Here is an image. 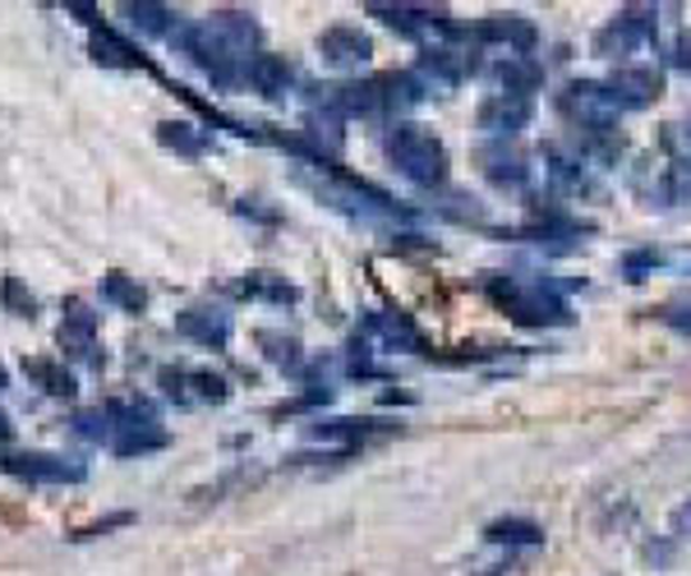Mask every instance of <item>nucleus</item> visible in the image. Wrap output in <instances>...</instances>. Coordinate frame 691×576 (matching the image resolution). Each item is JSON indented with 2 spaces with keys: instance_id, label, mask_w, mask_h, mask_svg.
Wrapping results in <instances>:
<instances>
[{
  "instance_id": "dca6fc26",
  "label": "nucleus",
  "mask_w": 691,
  "mask_h": 576,
  "mask_svg": "<svg viewBox=\"0 0 691 576\" xmlns=\"http://www.w3.org/2000/svg\"><path fill=\"white\" fill-rule=\"evenodd\" d=\"M475 38H480V42H508L512 55H530V51H535V42H540L535 23H530L525 14H489V19L475 28Z\"/></svg>"
},
{
  "instance_id": "4468645a",
  "label": "nucleus",
  "mask_w": 691,
  "mask_h": 576,
  "mask_svg": "<svg viewBox=\"0 0 691 576\" xmlns=\"http://www.w3.org/2000/svg\"><path fill=\"white\" fill-rule=\"evenodd\" d=\"M244 83L254 88V93H263V98H287L291 88H296V65H291L287 55L259 51V55H249V65H244Z\"/></svg>"
},
{
  "instance_id": "c756f323",
  "label": "nucleus",
  "mask_w": 691,
  "mask_h": 576,
  "mask_svg": "<svg viewBox=\"0 0 691 576\" xmlns=\"http://www.w3.org/2000/svg\"><path fill=\"white\" fill-rule=\"evenodd\" d=\"M120 526H134V512H111V517H102V522L79 526L70 539H74V544H83V539H98V535H107V530H120Z\"/></svg>"
},
{
  "instance_id": "f03ea898",
  "label": "nucleus",
  "mask_w": 691,
  "mask_h": 576,
  "mask_svg": "<svg viewBox=\"0 0 691 576\" xmlns=\"http://www.w3.org/2000/svg\"><path fill=\"white\" fill-rule=\"evenodd\" d=\"M388 158H392V166H397L405 180H411V185H420V190L448 185V148H443V139H438L433 130H424V125H411V120L392 125V134H388Z\"/></svg>"
},
{
  "instance_id": "5701e85b",
  "label": "nucleus",
  "mask_w": 691,
  "mask_h": 576,
  "mask_svg": "<svg viewBox=\"0 0 691 576\" xmlns=\"http://www.w3.org/2000/svg\"><path fill=\"white\" fill-rule=\"evenodd\" d=\"M120 14L134 28H143V33H152V38H176L180 33V14L167 10V6H152V0H130Z\"/></svg>"
},
{
  "instance_id": "a211bd4d",
  "label": "nucleus",
  "mask_w": 691,
  "mask_h": 576,
  "mask_svg": "<svg viewBox=\"0 0 691 576\" xmlns=\"http://www.w3.org/2000/svg\"><path fill=\"white\" fill-rule=\"evenodd\" d=\"M364 332H369V337H383L388 346H405V351L429 355L424 332H420L411 319H405V314H369V319H364Z\"/></svg>"
},
{
  "instance_id": "393cba45",
  "label": "nucleus",
  "mask_w": 691,
  "mask_h": 576,
  "mask_svg": "<svg viewBox=\"0 0 691 576\" xmlns=\"http://www.w3.org/2000/svg\"><path fill=\"white\" fill-rule=\"evenodd\" d=\"M489 544H508V549H525V544H544V526L525 522V517H498L484 526Z\"/></svg>"
},
{
  "instance_id": "bb28decb",
  "label": "nucleus",
  "mask_w": 691,
  "mask_h": 576,
  "mask_svg": "<svg viewBox=\"0 0 691 576\" xmlns=\"http://www.w3.org/2000/svg\"><path fill=\"white\" fill-rule=\"evenodd\" d=\"M254 342L263 346V355L272 360V365H277V370H291V374H296V370L304 365V351H300V342H296V337H287V332H272V327H259V332H254Z\"/></svg>"
},
{
  "instance_id": "c85d7f7f",
  "label": "nucleus",
  "mask_w": 691,
  "mask_h": 576,
  "mask_svg": "<svg viewBox=\"0 0 691 576\" xmlns=\"http://www.w3.org/2000/svg\"><path fill=\"white\" fill-rule=\"evenodd\" d=\"M74 434L79 438H88V443H107L111 447V415H107V406H92V411H79L74 415Z\"/></svg>"
},
{
  "instance_id": "6e6552de",
  "label": "nucleus",
  "mask_w": 691,
  "mask_h": 576,
  "mask_svg": "<svg viewBox=\"0 0 691 576\" xmlns=\"http://www.w3.org/2000/svg\"><path fill=\"white\" fill-rule=\"evenodd\" d=\"M56 342L70 360L102 365V355H98V314H92L83 300H66V319H60V327H56Z\"/></svg>"
},
{
  "instance_id": "cd10ccee",
  "label": "nucleus",
  "mask_w": 691,
  "mask_h": 576,
  "mask_svg": "<svg viewBox=\"0 0 691 576\" xmlns=\"http://www.w3.org/2000/svg\"><path fill=\"white\" fill-rule=\"evenodd\" d=\"M0 305H6L14 319H28V323L38 319V295L28 291L19 277H6V282H0Z\"/></svg>"
},
{
  "instance_id": "412c9836",
  "label": "nucleus",
  "mask_w": 691,
  "mask_h": 576,
  "mask_svg": "<svg viewBox=\"0 0 691 576\" xmlns=\"http://www.w3.org/2000/svg\"><path fill=\"white\" fill-rule=\"evenodd\" d=\"M92 55H98L102 65H120V70H152V60L143 51H134L124 38H116L111 28H92Z\"/></svg>"
},
{
  "instance_id": "39448f33",
  "label": "nucleus",
  "mask_w": 691,
  "mask_h": 576,
  "mask_svg": "<svg viewBox=\"0 0 691 576\" xmlns=\"http://www.w3.org/2000/svg\"><path fill=\"white\" fill-rule=\"evenodd\" d=\"M0 471L28 479V484H83L88 471L70 457H56V452H6L0 457Z\"/></svg>"
},
{
  "instance_id": "b1692460",
  "label": "nucleus",
  "mask_w": 691,
  "mask_h": 576,
  "mask_svg": "<svg viewBox=\"0 0 691 576\" xmlns=\"http://www.w3.org/2000/svg\"><path fill=\"white\" fill-rule=\"evenodd\" d=\"M23 374L33 378L47 397H74V374L60 365V360H47V355H33V360H23Z\"/></svg>"
},
{
  "instance_id": "20e7f679",
  "label": "nucleus",
  "mask_w": 691,
  "mask_h": 576,
  "mask_svg": "<svg viewBox=\"0 0 691 576\" xmlns=\"http://www.w3.org/2000/svg\"><path fill=\"white\" fill-rule=\"evenodd\" d=\"M157 383L176 406H222L231 397V383L212 370H157Z\"/></svg>"
},
{
  "instance_id": "9d476101",
  "label": "nucleus",
  "mask_w": 691,
  "mask_h": 576,
  "mask_svg": "<svg viewBox=\"0 0 691 576\" xmlns=\"http://www.w3.org/2000/svg\"><path fill=\"white\" fill-rule=\"evenodd\" d=\"M530 115H535V102L530 98H512V93H493L480 102L475 111V125L489 134V139H512L530 125Z\"/></svg>"
},
{
  "instance_id": "ddd939ff",
  "label": "nucleus",
  "mask_w": 691,
  "mask_h": 576,
  "mask_svg": "<svg viewBox=\"0 0 691 576\" xmlns=\"http://www.w3.org/2000/svg\"><path fill=\"white\" fill-rule=\"evenodd\" d=\"M203 23H208V33L222 42L236 60H244V65H249V51H254L259 38H263L259 23H254V14H244V10H217V14H208Z\"/></svg>"
},
{
  "instance_id": "6ab92c4d",
  "label": "nucleus",
  "mask_w": 691,
  "mask_h": 576,
  "mask_svg": "<svg viewBox=\"0 0 691 576\" xmlns=\"http://www.w3.org/2000/svg\"><path fill=\"white\" fill-rule=\"evenodd\" d=\"M157 143L176 158H203L212 148V139L199 125H190V120H162V125H157Z\"/></svg>"
},
{
  "instance_id": "f704fd0d",
  "label": "nucleus",
  "mask_w": 691,
  "mask_h": 576,
  "mask_svg": "<svg viewBox=\"0 0 691 576\" xmlns=\"http://www.w3.org/2000/svg\"><path fill=\"white\" fill-rule=\"evenodd\" d=\"M10 434H14V424H10V415H6V411H0V443H6Z\"/></svg>"
},
{
  "instance_id": "aec40b11",
  "label": "nucleus",
  "mask_w": 691,
  "mask_h": 576,
  "mask_svg": "<svg viewBox=\"0 0 691 576\" xmlns=\"http://www.w3.org/2000/svg\"><path fill=\"white\" fill-rule=\"evenodd\" d=\"M498 83H502V93H512V98H530L535 88L544 83V65L535 55H508L498 65Z\"/></svg>"
},
{
  "instance_id": "473e14b6",
  "label": "nucleus",
  "mask_w": 691,
  "mask_h": 576,
  "mask_svg": "<svg viewBox=\"0 0 691 576\" xmlns=\"http://www.w3.org/2000/svg\"><path fill=\"white\" fill-rule=\"evenodd\" d=\"M669 65L673 70H691V28H687V33H678V42L669 51Z\"/></svg>"
},
{
  "instance_id": "c9c22d12",
  "label": "nucleus",
  "mask_w": 691,
  "mask_h": 576,
  "mask_svg": "<svg viewBox=\"0 0 691 576\" xmlns=\"http://www.w3.org/2000/svg\"><path fill=\"white\" fill-rule=\"evenodd\" d=\"M10 387V374H6V365H0V392H6Z\"/></svg>"
},
{
  "instance_id": "a878e982",
  "label": "nucleus",
  "mask_w": 691,
  "mask_h": 576,
  "mask_svg": "<svg viewBox=\"0 0 691 576\" xmlns=\"http://www.w3.org/2000/svg\"><path fill=\"white\" fill-rule=\"evenodd\" d=\"M102 300L124 314H143L148 310V291L134 282V277H124V272H107L102 277Z\"/></svg>"
},
{
  "instance_id": "423d86ee",
  "label": "nucleus",
  "mask_w": 691,
  "mask_h": 576,
  "mask_svg": "<svg viewBox=\"0 0 691 576\" xmlns=\"http://www.w3.org/2000/svg\"><path fill=\"white\" fill-rule=\"evenodd\" d=\"M654 28H659V19H654L650 6L622 10V14H613L600 28V33H594V55H627V51H637L641 42L654 38Z\"/></svg>"
},
{
  "instance_id": "1a4fd4ad",
  "label": "nucleus",
  "mask_w": 691,
  "mask_h": 576,
  "mask_svg": "<svg viewBox=\"0 0 691 576\" xmlns=\"http://www.w3.org/2000/svg\"><path fill=\"white\" fill-rule=\"evenodd\" d=\"M609 93L618 98L622 111H641L664 93V74L654 65H632V60H622V65L609 74Z\"/></svg>"
},
{
  "instance_id": "2f4dec72",
  "label": "nucleus",
  "mask_w": 691,
  "mask_h": 576,
  "mask_svg": "<svg viewBox=\"0 0 691 576\" xmlns=\"http://www.w3.org/2000/svg\"><path fill=\"white\" fill-rule=\"evenodd\" d=\"M654 263H659L654 250H632V254L622 259V277H627V282H645V272H650Z\"/></svg>"
},
{
  "instance_id": "7c9ffc66",
  "label": "nucleus",
  "mask_w": 691,
  "mask_h": 576,
  "mask_svg": "<svg viewBox=\"0 0 691 576\" xmlns=\"http://www.w3.org/2000/svg\"><path fill=\"white\" fill-rule=\"evenodd\" d=\"M654 314H659V323H669V327H678V332H691V295L669 300V305H659Z\"/></svg>"
},
{
  "instance_id": "7ed1b4c3",
  "label": "nucleus",
  "mask_w": 691,
  "mask_h": 576,
  "mask_svg": "<svg viewBox=\"0 0 691 576\" xmlns=\"http://www.w3.org/2000/svg\"><path fill=\"white\" fill-rule=\"evenodd\" d=\"M111 415V452L116 457H148V452H162L171 443V434L162 430V415H157L148 402H107Z\"/></svg>"
},
{
  "instance_id": "4be33fe9",
  "label": "nucleus",
  "mask_w": 691,
  "mask_h": 576,
  "mask_svg": "<svg viewBox=\"0 0 691 576\" xmlns=\"http://www.w3.org/2000/svg\"><path fill=\"white\" fill-rule=\"evenodd\" d=\"M236 295L268 300V305H296V300H300V291L287 277H277V272H249L244 282H236Z\"/></svg>"
},
{
  "instance_id": "f257e3e1",
  "label": "nucleus",
  "mask_w": 691,
  "mask_h": 576,
  "mask_svg": "<svg viewBox=\"0 0 691 576\" xmlns=\"http://www.w3.org/2000/svg\"><path fill=\"white\" fill-rule=\"evenodd\" d=\"M484 295L498 310H508L521 327H562L572 323V310L553 286L544 282H525V277H502V272H489L484 277Z\"/></svg>"
},
{
  "instance_id": "f8f14e48",
  "label": "nucleus",
  "mask_w": 691,
  "mask_h": 576,
  "mask_svg": "<svg viewBox=\"0 0 691 576\" xmlns=\"http://www.w3.org/2000/svg\"><path fill=\"white\" fill-rule=\"evenodd\" d=\"M176 332H180L184 342H194V346L227 351V342H231V314L227 310H212V305H194V310L176 314Z\"/></svg>"
},
{
  "instance_id": "f3484780",
  "label": "nucleus",
  "mask_w": 691,
  "mask_h": 576,
  "mask_svg": "<svg viewBox=\"0 0 691 576\" xmlns=\"http://www.w3.org/2000/svg\"><path fill=\"white\" fill-rule=\"evenodd\" d=\"M319 51H323V60H332V65H364L373 55V42L360 33V28L337 23L328 33H319Z\"/></svg>"
},
{
  "instance_id": "2eb2a0df",
  "label": "nucleus",
  "mask_w": 691,
  "mask_h": 576,
  "mask_svg": "<svg viewBox=\"0 0 691 576\" xmlns=\"http://www.w3.org/2000/svg\"><path fill=\"white\" fill-rule=\"evenodd\" d=\"M397 430L401 424H392V420H319V424H309V438L355 447V443H369V438H388Z\"/></svg>"
},
{
  "instance_id": "72a5a7b5",
  "label": "nucleus",
  "mask_w": 691,
  "mask_h": 576,
  "mask_svg": "<svg viewBox=\"0 0 691 576\" xmlns=\"http://www.w3.org/2000/svg\"><path fill=\"white\" fill-rule=\"evenodd\" d=\"M673 530H678V535H691V503H682V507L673 512Z\"/></svg>"
},
{
  "instance_id": "0eeeda50",
  "label": "nucleus",
  "mask_w": 691,
  "mask_h": 576,
  "mask_svg": "<svg viewBox=\"0 0 691 576\" xmlns=\"http://www.w3.org/2000/svg\"><path fill=\"white\" fill-rule=\"evenodd\" d=\"M475 162L498 190H525L530 185V158L508 139H484L475 148Z\"/></svg>"
},
{
  "instance_id": "9b49d317",
  "label": "nucleus",
  "mask_w": 691,
  "mask_h": 576,
  "mask_svg": "<svg viewBox=\"0 0 691 576\" xmlns=\"http://www.w3.org/2000/svg\"><path fill=\"white\" fill-rule=\"evenodd\" d=\"M373 19H383L388 28H397L401 38H429V33H457V23L448 19V10H429V6H369Z\"/></svg>"
}]
</instances>
